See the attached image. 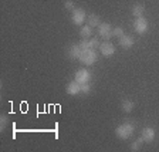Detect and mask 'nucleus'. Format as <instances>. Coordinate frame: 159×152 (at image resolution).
Instances as JSON below:
<instances>
[{
    "label": "nucleus",
    "instance_id": "f257e3e1",
    "mask_svg": "<svg viewBox=\"0 0 159 152\" xmlns=\"http://www.w3.org/2000/svg\"><path fill=\"white\" fill-rule=\"evenodd\" d=\"M135 132V127L132 125V124H129V122H124L121 124V125L116 127L115 129V135L118 136L119 139H128L129 136H132V134Z\"/></svg>",
    "mask_w": 159,
    "mask_h": 152
},
{
    "label": "nucleus",
    "instance_id": "f03ea898",
    "mask_svg": "<svg viewBox=\"0 0 159 152\" xmlns=\"http://www.w3.org/2000/svg\"><path fill=\"white\" fill-rule=\"evenodd\" d=\"M78 60L83 64H85V66H93L98 60V54H97V51L94 48H87V50H83V53H81Z\"/></svg>",
    "mask_w": 159,
    "mask_h": 152
},
{
    "label": "nucleus",
    "instance_id": "7ed1b4c3",
    "mask_svg": "<svg viewBox=\"0 0 159 152\" xmlns=\"http://www.w3.org/2000/svg\"><path fill=\"white\" fill-rule=\"evenodd\" d=\"M148 27H149V23H148V20H146L143 16L136 17L135 21H134V30H135V31H136L138 34H143V33H146Z\"/></svg>",
    "mask_w": 159,
    "mask_h": 152
},
{
    "label": "nucleus",
    "instance_id": "20e7f679",
    "mask_svg": "<svg viewBox=\"0 0 159 152\" xmlns=\"http://www.w3.org/2000/svg\"><path fill=\"white\" fill-rule=\"evenodd\" d=\"M87 19V14H85V10L83 9H74L73 10V16H71V20L75 26H81V24L85 21Z\"/></svg>",
    "mask_w": 159,
    "mask_h": 152
},
{
    "label": "nucleus",
    "instance_id": "39448f33",
    "mask_svg": "<svg viewBox=\"0 0 159 152\" xmlns=\"http://www.w3.org/2000/svg\"><path fill=\"white\" fill-rule=\"evenodd\" d=\"M112 30H114L112 26H111L109 23H101L98 26V34L102 37V39L108 40V39H111V37L114 36V34H112Z\"/></svg>",
    "mask_w": 159,
    "mask_h": 152
},
{
    "label": "nucleus",
    "instance_id": "423d86ee",
    "mask_svg": "<svg viewBox=\"0 0 159 152\" xmlns=\"http://www.w3.org/2000/svg\"><path fill=\"white\" fill-rule=\"evenodd\" d=\"M99 51L104 57H111L112 54H115V46L112 43H109V41H105V43H101Z\"/></svg>",
    "mask_w": 159,
    "mask_h": 152
},
{
    "label": "nucleus",
    "instance_id": "0eeeda50",
    "mask_svg": "<svg viewBox=\"0 0 159 152\" xmlns=\"http://www.w3.org/2000/svg\"><path fill=\"white\" fill-rule=\"evenodd\" d=\"M74 77H75V81H78L80 84L89 83V80H91V73H89L88 70H85V68H81V70L77 71Z\"/></svg>",
    "mask_w": 159,
    "mask_h": 152
},
{
    "label": "nucleus",
    "instance_id": "6e6552de",
    "mask_svg": "<svg viewBox=\"0 0 159 152\" xmlns=\"http://www.w3.org/2000/svg\"><path fill=\"white\" fill-rule=\"evenodd\" d=\"M142 139H143V142H152L153 139H155V129L151 128V127H146V128L142 129Z\"/></svg>",
    "mask_w": 159,
    "mask_h": 152
},
{
    "label": "nucleus",
    "instance_id": "1a4fd4ad",
    "mask_svg": "<svg viewBox=\"0 0 159 152\" xmlns=\"http://www.w3.org/2000/svg\"><path fill=\"white\" fill-rule=\"evenodd\" d=\"M81 93V84L78 81H71L67 85V94L68 95H78Z\"/></svg>",
    "mask_w": 159,
    "mask_h": 152
},
{
    "label": "nucleus",
    "instance_id": "9d476101",
    "mask_svg": "<svg viewBox=\"0 0 159 152\" xmlns=\"http://www.w3.org/2000/svg\"><path fill=\"white\" fill-rule=\"evenodd\" d=\"M134 44H135V40H134L132 36L124 34L122 37H119V46H122L124 48H131Z\"/></svg>",
    "mask_w": 159,
    "mask_h": 152
},
{
    "label": "nucleus",
    "instance_id": "9b49d317",
    "mask_svg": "<svg viewBox=\"0 0 159 152\" xmlns=\"http://www.w3.org/2000/svg\"><path fill=\"white\" fill-rule=\"evenodd\" d=\"M83 53V48L80 47V44H73L70 46V50H68V57L73 60H78L80 56Z\"/></svg>",
    "mask_w": 159,
    "mask_h": 152
},
{
    "label": "nucleus",
    "instance_id": "f8f14e48",
    "mask_svg": "<svg viewBox=\"0 0 159 152\" xmlns=\"http://www.w3.org/2000/svg\"><path fill=\"white\" fill-rule=\"evenodd\" d=\"M80 34H81V37H83V39H89V37L93 36V27L89 26V24H85V26L81 27Z\"/></svg>",
    "mask_w": 159,
    "mask_h": 152
},
{
    "label": "nucleus",
    "instance_id": "ddd939ff",
    "mask_svg": "<svg viewBox=\"0 0 159 152\" xmlns=\"http://www.w3.org/2000/svg\"><path fill=\"white\" fill-rule=\"evenodd\" d=\"M143 12H145V7H143V4H141V3H136V4H134V7H132V14L135 17H141L143 14Z\"/></svg>",
    "mask_w": 159,
    "mask_h": 152
},
{
    "label": "nucleus",
    "instance_id": "4468645a",
    "mask_svg": "<svg viewBox=\"0 0 159 152\" xmlns=\"http://www.w3.org/2000/svg\"><path fill=\"white\" fill-rule=\"evenodd\" d=\"M134 107H135V104H134L131 99H124L122 104H121V108H122V111H125V113H131L134 109Z\"/></svg>",
    "mask_w": 159,
    "mask_h": 152
},
{
    "label": "nucleus",
    "instance_id": "2eb2a0df",
    "mask_svg": "<svg viewBox=\"0 0 159 152\" xmlns=\"http://www.w3.org/2000/svg\"><path fill=\"white\" fill-rule=\"evenodd\" d=\"M88 24L91 27H98L99 24H101V19H99V16H97V14H91V16H88Z\"/></svg>",
    "mask_w": 159,
    "mask_h": 152
},
{
    "label": "nucleus",
    "instance_id": "dca6fc26",
    "mask_svg": "<svg viewBox=\"0 0 159 152\" xmlns=\"http://www.w3.org/2000/svg\"><path fill=\"white\" fill-rule=\"evenodd\" d=\"M142 142H143L142 136H141V138H138V139H135V141L131 144V151H134V152L139 151V149H141V145H142Z\"/></svg>",
    "mask_w": 159,
    "mask_h": 152
},
{
    "label": "nucleus",
    "instance_id": "f3484780",
    "mask_svg": "<svg viewBox=\"0 0 159 152\" xmlns=\"http://www.w3.org/2000/svg\"><path fill=\"white\" fill-rule=\"evenodd\" d=\"M88 44H89V48H94V50H95L97 47L99 48V46H101V43H99L98 37H93V39H89V40H88Z\"/></svg>",
    "mask_w": 159,
    "mask_h": 152
},
{
    "label": "nucleus",
    "instance_id": "a211bd4d",
    "mask_svg": "<svg viewBox=\"0 0 159 152\" xmlns=\"http://www.w3.org/2000/svg\"><path fill=\"white\" fill-rule=\"evenodd\" d=\"M7 124H9V118H7V115H2V117H0V129H2V131H4V129H6Z\"/></svg>",
    "mask_w": 159,
    "mask_h": 152
},
{
    "label": "nucleus",
    "instance_id": "6ab92c4d",
    "mask_svg": "<svg viewBox=\"0 0 159 152\" xmlns=\"http://www.w3.org/2000/svg\"><path fill=\"white\" fill-rule=\"evenodd\" d=\"M81 93H83V94H89V93H91V84H89V83L81 84Z\"/></svg>",
    "mask_w": 159,
    "mask_h": 152
},
{
    "label": "nucleus",
    "instance_id": "aec40b11",
    "mask_svg": "<svg viewBox=\"0 0 159 152\" xmlns=\"http://www.w3.org/2000/svg\"><path fill=\"white\" fill-rule=\"evenodd\" d=\"M112 34L115 37H122L125 33H124V29H122V27H115V29L112 30Z\"/></svg>",
    "mask_w": 159,
    "mask_h": 152
},
{
    "label": "nucleus",
    "instance_id": "412c9836",
    "mask_svg": "<svg viewBox=\"0 0 159 152\" xmlns=\"http://www.w3.org/2000/svg\"><path fill=\"white\" fill-rule=\"evenodd\" d=\"M80 47L83 50H87V48H89V44H88V40L87 39H83L81 41H80Z\"/></svg>",
    "mask_w": 159,
    "mask_h": 152
},
{
    "label": "nucleus",
    "instance_id": "4be33fe9",
    "mask_svg": "<svg viewBox=\"0 0 159 152\" xmlns=\"http://www.w3.org/2000/svg\"><path fill=\"white\" fill-rule=\"evenodd\" d=\"M64 6H66V9H68V10H73L74 9V3L71 2V0H67L66 3H64Z\"/></svg>",
    "mask_w": 159,
    "mask_h": 152
}]
</instances>
